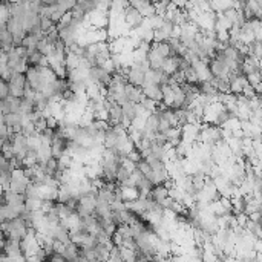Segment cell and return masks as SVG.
Listing matches in <instances>:
<instances>
[{"mask_svg":"<svg viewBox=\"0 0 262 262\" xmlns=\"http://www.w3.org/2000/svg\"><path fill=\"white\" fill-rule=\"evenodd\" d=\"M123 20H124V23L129 26L130 31H134V29L140 28V26L144 23L146 17H144V16L141 14V11L137 10L135 7L127 5L126 10H124V13H123Z\"/></svg>","mask_w":262,"mask_h":262,"instance_id":"7a4b0ae2","label":"cell"},{"mask_svg":"<svg viewBox=\"0 0 262 262\" xmlns=\"http://www.w3.org/2000/svg\"><path fill=\"white\" fill-rule=\"evenodd\" d=\"M0 42H2V48H4V51H7V52L16 46L14 35H13V32L8 29L7 23H2V29H0Z\"/></svg>","mask_w":262,"mask_h":262,"instance_id":"5b68a950","label":"cell"},{"mask_svg":"<svg viewBox=\"0 0 262 262\" xmlns=\"http://www.w3.org/2000/svg\"><path fill=\"white\" fill-rule=\"evenodd\" d=\"M29 230H31V227L22 216L13 218L10 221H2V233H5L11 239L22 241L23 238H26Z\"/></svg>","mask_w":262,"mask_h":262,"instance_id":"6da1fadb","label":"cell"},{"mask_svg":"<svg viewBox=\"0 0 262 262\" xmlns=\"http://www.w3.org/2000/svg\"><path fill=\"white\" fill-rule=\"evenodd\" d=\"M8 83H10V89H11V95H13V97H19V98H23V97H25L26 86H28L26 74L14 72V74H11V77L8 79Z\"/></svg>","mask_w":262,"mask_h":262,"instance_id":"3957f363","label":"cell"},{"mask_svg":"<svg viewBox=\"0 0 262 262\" xmlns=\"http://www.w3.org/2000/svg\"><path fill=\"white\" fill-rule=\"evenodd\" d=\"M8 97H11V89H10V83L8 80L2 79V83H0V98L7 100Z\"/></svg>","mask_w":262,"mask_h":262,"instance_id":"ba28073f","label":"cell"},{"mask_svg":"<svg viewBox=\"0 0 262 262\" xmlns=\"http://www.w3.org/2000/svg\"><path fill=\"white\" fill-rule=\"evenodd\" d=\"M169 196H170V189L166 185V182L155 185V187L152 189V192H151V198H152L154 201L160 203V204H161L166 198H169Z\"/></svg>","mask_w":262,"mask_h":262,"instance_id":"52a82bcc","label":"cell"},{"mask_svg":"<svg viewBox=\"0 0 262 262\" xmlns=\"http://www.w3.org/2000/svg\"><path fill=\"white\" fill-rule=\"evenodd\" d=\"M144 97L157 101V103H163V86L157 85V83H151V82H144V85L141 86Z\"/></svg>","mask_w":262,"mask_h":262,"instance_id":"277c9868","label":"cell"},{"mask_svg":"<svg viewBox=\"0 0 262 262\" xmlns=\"http://www.w3.org/2000/svg\"><path fill=\"white\" fill-rule=\"evenodd\" d=\"M20 110H22V98L11 95L7 100H2V114H11Z\"/></svg>","mask_w":262,"mask_h":262,"instance_id":"8992f818","label":"cell"}]
</instances>
